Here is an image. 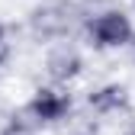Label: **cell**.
I'll use <instances>...</instances> for the list:
<instances>
[{"label": "cell", "instance_id": "6da1fadb", "mask_svg": "<svg viewBox=\"0 0 135 135\" xmlns=\"http://www.w3.org/2000/svg\"><path fill=\"white\" fill-rule=\"evenodd\" d=\"M74 106V97L68 87H58V84H45L39 87L26 100V106L20 109V116L32 126V129H45V126H55L61 119H68V113Z\"/></svg>", "mask_w": 135, "mask_h": 135}, {"label": "cell", "instance_id": "7a4b0ae2", "mask_svg": "<svg viewBox=\"0 0 135 135\" xmlns=\"http://www.w3.org/2000/svg\"><path fill=\"white\" fill-rule=\"evenodd\" d=\"M84 32H87V45L100 48V52H113V48H126L135 36V26L129 20L126 10H103L93 13L87 23H84Z\"/></svg>", "mask_w": 135, "mask_h": 135}, {"label": "cell", "instance_id": "3957f363", "mask_svg": "<svg viewBox=\"0 0 135 135\" xmlns=\"http://www.w3.org/2000/svg\"><path fill=\"white\" fill-rule=\"evenodd\" d=\"M74 26V7L71 3H42L29 13V32L39 42H61L68 39V32Z\"/></svg>", "mask_w": 135, "mask_h": 135}, {"label": "cell", "instance_id": "277c9868", "mask_svg": "<svg viewBox=\"0 0 135 135\" xmlns=\"http://www.w3.org/2000/svg\"><path fill=\"white\" fill-rule=\"evenodd\" d=\"M45 74L52 84H58V87H68L71 80H77L84 74V55H80V48L74 42H52L48 45V52H45Z\"/></svg>", "mask_w": 135, "mask_h": 135}, {"label": "cell", "instance_id": "5b68a950", "mask_svg": "<svg viewBox=\"0 0 135 135\" xmlns=\"http://www.w3.org/2000/svg\"><path fill=\"white\" fill-rule=\"evenodd\" d=\"M87 106H90L97 116H119V113H129V106H132L129 87H126V84H103V87L90 90Z\"/></svg>", "mask_w": 135, "mask_h": 135}, {"label": "cell", "instance_id": "8992f818", "mask_svg": "<svg viewBox=\"0 0 135 135\" xmlns=\"http://www.w3.org/2000/svg\"><path fill=\"white\" fill-rule=\"evenodd\" d=\"M0 135H36V129H32V126H29V122L23 119V116L16 113L13 119H10V122H7L3 129H0Z\"/></svg>", "mask_w": 135, "mask_h": 135}, {"label": "cell", "instance_id": "52a82bcc", "mask_svg": "<svg viewBox=\"0 0 135 135\" xmlns=\"http://www.w3.org/2000/svg\"><path fill=\"white\" fill-rule=\"evenodd\" d=\"M10 55H13V45H10V32H7V26L0 23V68H3L7 61H10Z\"/></svg>", "mask_w": 135, "mask_h": 135}, {"label": "cell", "instance_id": "ba28073f", "mask_svg": "<svg viewBox=\"0 0 135 135\" xmlns=\"http://www.w3.org/2000/svg\"><path fill=\"white\" fill-rule=\"evenodd\" d=\"M129 45H132V58H135V36H132V42H129Z\"/></svg>", "mask_w": 135, "mask_h": 135}, {"label": "cell", "instance_id": "9c48e42d", "mask_svg": "<svg viewBox=\"0 0 135 135\" xmlns=\"http://www.w3.org/2000/svg\"><path fill=\"white\" fill-rule=\"evenodd\" d=\"M132 7H135V0H132Z\"/></svg>", "mask_w": 135, "mask_h": 135}]
</instances>
